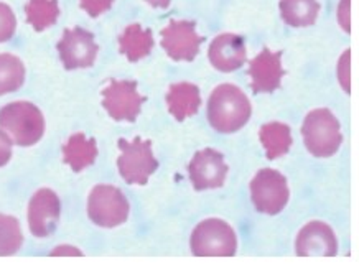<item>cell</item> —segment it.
Masks as SVG:
<instances>
[{
	"label": "cell",
	"mask_w": 359,
	"mask_h": 265,
	"mask_svg": "<svg viewBox=\"0 0 359 265\" xmlns=\"http://www.w3.org/2000/svg\"><path fill=\"white\" fill-rule=\"evenodd\" d=\"M25 81V66L22 60L11 53H0V96L22 88Z\"/></svg>",
	"instance_id": "obj_21"
},
{
	"label": "cell",
	"mask_w": 359,
	"mask_h": 265,
	"mask_svg": "<svg viewBox=\"0 0 359 265\" xmlns=\"http://www.w3.org/2000/svg\"><path fill=\"white\" fill-rule=\"evenodd\" d=\"M0 130L15 145L32 147L45 134L43 114L32 102H11L0 109Z\"/></svg>",
	"instance_id": "obj_2"
},
{
	"label": "cell",
	"mask_w": 359,
	"mask_h": 265,
	"mask_svg": "<svg viewBox=\"0 0 359 265\" xmlns=\"http://www.w3.org/2000/svg\"><path fill=\"white\" fill-rule=\"evenodd\" d=\"M338 18H339V23H341L343 30L349 33V0H341Z\"/></svg>",
	"instance_id": "obj_28"
},
{
	"label": "cell",
	"mask_w": 359,
	"mask_h": 265,
	"mask_svg": "<svg viewBox=\"0 0 359 265\" xmlns=\"http://www.w3.org/2000/svg\"><path fill=\"white\" fill-rule=\"evenodd\" d=\"M250 198L259 212L276 216L290 198L287 178L272 168H262L250 182Z\"/></svg>",
	"instance_id": "obj_7"
},
{
	"label": "cell",
	"mask_w": 359,
	"mask_h": 265,
	"mask_svg": "<svg viewBox=\"0 0 359 265\" xmlns=\"http://www.w3.org/2000/svg\"><path fill=\"white\" fill-rule=\"evenodd\" d=\"M338 74H339V81L343 84V89L346 93H349V50L344 51L343 58L339 61Z\"/></svg>",
	"instance_id": "obj_27"
},
{
	"label": "cell",
	"mask_w": 359,
	"mask_h": 265,
	"mask_svg": "<svg viewBox=\"0 0 359 265\" xmlns=\"http://www.w3.org/2000/svg\"><path fill=\"white\" fill-rule=\"evenodd\" d=\"M337 250V236L327 222L311 221L297 236L295 252L299 257H333Z\"/></svg>",
	"instance_id": "obj_13"
},
{
	"label": "cell",
	"mask_w": 359,
	"mask_h": 265,
	"mask_svg": "<svg viewBox=\"0 0 359 265\" xmlns=\"http://www.w3.org/2000/svg\"><path fill=\"white\" fill-rule=\"evenodd\" d=\"M97 145L93 139H86V135L74 134L71 135L63 147V160L68 163L73 172H83L89 165L96 162Z\"/></svg>",
	"instance_id": "obj_17"
},
{
	"label": "cell",
	"mask_w": 359,
	"mask_h": 265,
	"mask_svg": "<svg viewBox=\"0 0 359 265\" xmlns=\"http://www.w3.org/2000/svg\"><path fill=\"white\" fill-rule=\"evenodd\" d=\"M228 172L229 168L224 162L223 154L212 149L196 151L191 163L188 165V175L196 191L221 188L226 182Z\"/></svg>",
	"instance_id": "obj_11"
},
{
	"label": "cell",
	"mask_w": 359,
	"mask_h": 265,
	"mask_svg": "<svg viewBox=\"0 0 359 265\" xmlns=\"http://www.w3.org/2000/svg\"><path fill=\"white\" fill-rule=\"evenodd\" d=\"M144 102L145 97H142L137 91L135 81L112 79L109 86L102 91V106L117 122H134Z\"/></svg>",
	"instance_id": "obj_8"
},
{
	"label": "cell",
	"mask_w": 359,
	"mask_h": 265,
	"mask_svg": "<svg viewBox=\"0 0 359 265\" xmlns=\"http://www.w3.org/2000/svg\"><path fill=\"white\" fill-rule=\"evenodd\" d=\"M259 139L266 149V155L269 160H277L285 155L292 147V132L287 124L280 122H271L261 127Z\"/></svg>",
	"instance_id": "obj_20"
},
{
	"label": "cell",
	"mask_w": 359,
	"mask_h": 265,
	"mask_svg": "<svg viewBox=\"0 0 359 265\" xmlns=\"http://www.w3.org/2000/svg\"><path fill=\"white\" fill-rule=\"evenodd\" d=\"M285 71L282 68L280 51L262 50L256 58L249 63L250 88L259 93H273L280 88Z\"/></svg>",
	"instance_id": "obj_14"
},
{
	"label": "cell",
	"mask_w": 359,
	"mask_h": 265,
	"mask_svg": "<svg viewBox=\"0 0 359 265\" xmlns=\"http://www.w3.org/2000/svg\"><path fill=\"white\" fill-rule=\"evenodd\" d=\"M114 0H79L81 8H84L91 17H99L104 12L109 11Z\"/></svg>",
	"instance_id": "obj_25"
},
{
	"label": "cell",
	"mask_w": 359,
	"mask_h": 265,
	"mask_svg": "<svg viewBox=\"0 0 359 265\" xmlns=\"http://www.w3.org/2000/svg\"><path fill=\"white\" fill-rule=\"evenodd\" d=\"M60 198L48 188L39 189L28 205V227L35 238H48L60 221Z\"/></svg>",
	"instance_id": "obj_12"
},
{
	"label": "cell",
	"mask_w": 359,
	"mask_h": 265,
	"mask_svg": "<svg viewBox=\"0 0 359 265\" xmlns=\"http://www.w3.org/2000/svg\"><path fill=\"white\" fill-rule=\"evenodd\" d=\"M252 106L234 84H219L208 101V121L219 134H234L248 124Z\"/></svg>",
	"instance_id": "obj_1"
},
{
	"label": "cell",
	"mask_w": 359,
	"mask_h": 265,
	"mask_svg": "<svg viewBox=\"0 0 359 265\" xmlns=\"http://www.w3.org/2000/svg\"><path fill=\"white\" fill-rule=\"evenodd\" d=\"M121 53L127 56V60L135 63L150 55L154 48V36L150 30H144L139 23L129 25L119 38Z\"/></svg>",
	"instance_id": "obj_18"
},
{
	"label": "cell",
	"mask_w": 359,
	"mask_h": 265,
	"mask_svg": "<svg viewBox=\"0 0 359 265\" xmlns=\"http://www.w3.org/2000/svg\"><path fill=\"white\" fill-rule=\"evenodd\" d=\"M129 201L119 188L112 184H97L88 200V215L99 227H117L129 217Z\"/></svg>",
	"instance_id": "obj_6"
},
{
	"label": "cell",
	"mask_w": 359,
	"mask_h": 265,
	"mask_svg": "<svg viewBox=\"0 0 359 265\" xmlns=\"http://www.w3.org/2000/svg\"><path fill=\"white\" fill-rule=\"evenodd\" d=\"M208 56L211 64L223 73L239 69L248 58L244 38L233 33H223L211 41Z\"/></svg>",
	"instance_id": "obj_15"
},
{
	"label": "cell",
	"mask_w": 359,
	"mask_h": 265,
	"mask_svg": "<svg viewBox=\"0 0 359 265\" xmlns=\"http://www.w3.org/2000/svg\"><path fill=\"white\" fill-rule=\"evenodd\" d=\"M121 157L117 158L121 177L129 184H147L150 175L158 168L157 158L154 157L152 142L135 137L134 142L119 140Z\"/></svg>",
	"instance_id": "obj_5"
},
{
	"label": "cell",
	"mask_w": 359,
	"mask_h": 265,
	"mask_svg": "<svg viewBox=\"0 0 359 265\" xmlns=\"http://www.w3.org/2000/svg\"><path fill=\"white\" fill-rule=\"evenodd\" d=\"M12 158V140L0 130V167L7 165Z\"/></svg>",
	"instance_id": "obj_26"
},
{
	"label": "cell",
	"mask_w": 359,
	"mask_h": 265,
	"mask_svg": "<svg viewBox=\"0 0 359 265\" xmlns=\"http://www.w3.org/2000/svg\"><path fill=\"white\" fill-rule=\"evenodd\" d=\"M25 13L27 22L36 32H43L51 25H55L56 20H58V0H28Z\"/></svg>",
	"instance_id": "obj_22"
},
{
	"label": "cell",
	"mask_w": 359,
	"mask_h": 265,
	"mask_svg": "<svg viewBox=\"0 0 359 265\" xmlns=\"http://www.w3.org/2000/svg\"><path fill=\"white\" fill-rule=\"evenodd\" d=\"M201 43L195 22L172 20L162 32L163 50L175 61H193L200 53Z\"/></svg>",
	"instance_id": "obj_10"
},
{
	"label": "cell",
	"mask_w": 359,
	"mask_h": 265,
	"mask_svg": "<svg viewBox=\"0 0 359 265\" xmlns=\"http://www.w3.org/2000/svg\"><path fill=\"white\" fill-rule=\"evenodd\" d=\"M302 137L306 150L318 158L332 157L343 142L339 122L330 109H315L306 114L302 125Z\"/></svg>",
	"instance_id": "obj_3"
},
{
	"label": "cell",
	"mask_w": 359,
	"mask_h": 265,
	"mask_svg": "<svg viewBox=\"0 0 359 265\" xmlns=\"http://www.w3.org/2000/svg\"><path fill=\"white\" fill-rule=\"evenodd\" d=\"M23 234L20 222L13 216L0 215V257L17 254L22 247Z\"/></svg>",
	"instance_id": "obj_23"
},
{
	"label": "cell",
	"mask_w": 359,
	"mask_h": 265,
	"mask_svg": "<svg viewBox=\"0 0 359 265\" xmlns=\"http://www.w3.org/2000/svg\"><path fill=\"white\" fill-rule=\"evenodd\" d=\"M63 254H68V255H81V250H78L76 247H69V245H61V247H56L51 255H63Z\"/></svg>",
	"instance_id": "obj_29"
},
{
	"label": "cell",
	"mask_w": 359,
	"mask_h": 265,
	"mask_svg": "<svg viewBox=\"0 0 359 265\" xmlns=\"http://www.w3.org/2000/svg\"><path fill=\"white\" fill-rule=\"evenodd\" d=\"M17 30L15 13L7 4L0 2V43L8 41Z\"/></svg>",
	"instance_id": "obj_24"
},
{
	"label": "cell",
	"mask_w": 359,
	"mask_h": 265,
	"mask_svg": "<svg viewBox=\"0 0 359 265\" xmlns=\"http://www.w3.org/2000/svg\"><path fill=\"white\" fill-rule=\"evenodd\" d=\"M145 2H149L152 7L167 8L170 6V2H172V0H145Z\"/></svg>",
	"instance_id": "obj_30"
},
{
	"label": "cell",
	"mask_w": 359,
	"mask_h": 265,
	"mask_svg": "<svg viewBox=\"0 0 359 265\" xmlns=\"http://www.w3.org/2000/svg\"><path fill=\"white\" fill-rule=\"evenodd\" d=\"M280 17L287 25L295 28L310 27L320 13L318 0H280Z\"/></svg>",
	"instance_id": "obj_19"
},
{
	"label": "cell",
	"mask_w": 359,
	"mask_h": 265,
	"mask_svg": "<svg viewBox=\"0 0 359 265\" xmlns=\"http://www.w3.org/2000/svg\"><path fill=\"white\" fill-rule=\"evenodd\" d=\"M167 106L175 119L178 122H183L187 117L195 116L200 111V89L191 83L172 84L167 94Z\"/></svg>",
	"instance_id": "obj_16"
},
{
	"label": "cell",
	"mask_w": 359,
	"mask_h": 265,
	"mask_svg": "<svg viewBox=\"0 0 359 265\" xmlns=\"http://www.w3.org/2000/svg\"><path fill=\"white\" fill-rule=\"evenodd\" d=\"M56 48L66 69L91 68L99 51L93 33L79 27L65 30Z\"/></svg>",
	"instance_id": "obj_9"
},
{
	"label": "cell",
	"mask_w": 359,
	"mask_h": 265,
	"mask_svg": "<svg viewBox=\"0 0 359 265\" xmlns=\"http://www.w3.org/2000/svg\"><path fill=\"white\" fill-rule=\"evenodd\" d=\"M190 245L196 257H233L238 249V239L228 222L212 217L195 227Z\"/></svg>",
	"instance_id": "obj_4"
}]
</instances>
